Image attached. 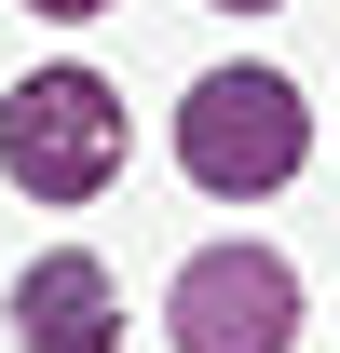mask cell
Segmentation results:
<instances>
[{
	"mask_svg": "<svg viewBox=\"0 0 340 353\" xmlns=\"http://www.w3.org/2000/svg\"><path fill=\"white\" fill-rule=\"evenodd\" d=\"M0 163L28 176L41 204L109 190V163H123V109H109V82H95V68H41V82H14V109H0Z\"/></svg>",
	"mask_w": 340,
	"mask_h": 353,
	"instance_id": "cell-1",
	"label": "cell"
},
{
	"mask_svg": "<svg viewBox=\"0 0 340 353\" xmlns=\"http://www.w3.org/2000/svg\"><path fill=\"white\" fill-rule=\"evenodd\" d=\"M299 326V285L272 245H205L177 272V353H286Z\"/></svg>",
	"mask_w": 340,
	"mask_h": 353,
	"instance_id": "cell-3",
	"label": "cell"
},
{
	"mask_svg": "<svg viewBox=\"0 0 340 353\" xmlns=\"http://www.w3.org/2000/svg\"><path fill=\"white\" fill-rule=\"evenodd\" d=\"M299 95L272 82V68H218V82H191V109H177V163L205 176V190H272V176L299 163Z\"/></svg>",
	"mask_w": 340,
	"mask_h": 353,
	"instance_id": "cell-2",
	"label": "cell"
},
{
	"mask_svg": "<svg viewBox=\"0 0 340 353\" xmlns=\"http://www.w3.org/2000/svg\"><path fill=\"white\" fill-rule=\"evenodd\" d=\"M109 326L123 312H109V272L95 259H68V245L28 259V285H14V340L28 353H109Z\"/></svg>",
	"mask_w": 340,
	"mask_h": 353,
	"instance_id": "cell-4",
	"label": "cell"
},
{
	"mask_svg": "<svg viewBox=\"0 0 340 353\" xmlns=\"http://www.w3.org/2000/svg\"><path fill=\"white\" fill-rule=\"evenodd\" d=\"M232 14H258V0H232Z\"/></svg>",
	"mask_w": 340,
	"mask_h": 353,
	"instance_id": "cell-6",
	"label": "cell"
},
{
	"mask_svg": "<svg viewBox=\"0 0 340 353\" xmlns=\"http://www.w3.org/2000/svg\"><path fill=\"white\" fill-rule=\"evenodd\" d=\"M28 14H95V0H28Z\"/></svg>",
	"mask_w": 340,
	"mask_h": 353,
	"instance_id": "cell-5",
	"label": "cell"
}]
</instances>
